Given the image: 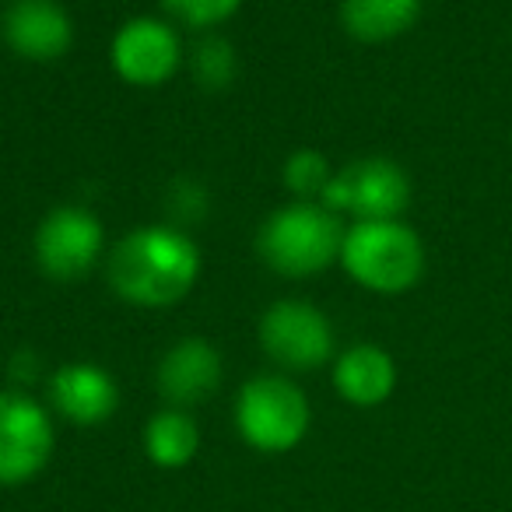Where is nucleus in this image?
Returning <instances> with one entry per match:
<instances>
[{
	"label": "nucleus",
	"instance_id": "f257e3e1",
	"mask_svg": "<svg viewBox=\"0 0 512 512\" xmlns=\"http://www.w3.org/2000/svg\"><path fill=\"white\" fill-rule=\"evenodd\" d=\"M106 278L123 302L137 309H169L193 292L200 249L176 225H144L123 235L109 253Z\"/></svg>",
	"mask_w": 512,
	"mask_h": 512
},
{
	"label": "nucleus",
	"instance_id": "f03ea898",
	"mask_svg": "<svg viewBox=\"0 0 512 512\" xmlns=\"http://www.w3.org/2000/svg\"><path fill=\"white\" fill-rule=\"evenodd\" d=\"M344 225L320 200H295V204L274 211L260 225L256 249L260 260L281 278H316L327 267L341 264Z\"/></svg>",
	"mask_w": 512,
	"mask_h": 512
},
{
	"label": "nucleus",
	"instance_id": "7ed1b4c3",
	"mask_svg": "<svg viewBox=\"0 0 512 512\" xmlns=\"http://www.w3.org/2000/svg\"><path fill=\"white\" fill-rule=\"evenodd\" d=\"M425 242L411 225L393 221H355L344 228L341 267L355 285L376 295H404L425 278Z\"/></svg>",
	"mask_w": 512,
	"mask_h": 512
},
{
	"label": "nucleus",
	"instance_id": "20e7f679",
	"mask_svg": "<svg viewBox=\"0 0 512 512\" xmlns=\"http://www.w3.org/2000/svg\"><path fill=\"white\" fill-rule=\"evenodd\" d=\"M309 397L285 376H256L235 397V428L260 453H288L309 432Z\"/></svg>",
	"mask_w": 512,
	"mask_h": 512
},
{
	"label": "nucleus",
	"instance_id": "39448f33",
	"mask_svg": "<svg viewBox=\"0 0 512 512\" xmlns=\"http://www.w3.org/2000/svg\"><path fill=\"white\" fill-rule=\"evenodd\" d=\"M320 204L355 221H393L411 204V179L393 158H358L334 172Z\"/></svg>",
	"mask_w": 512,
	"mask_h": 512
},
{
	"label": "nucleus",
	"instance_id": "423d86ee",
	"mask_svg": "<svg viewBox=\"0 0 512 512\" xmlns=\"http://www.w3.org/2000/svg\"><path fill=\"white\" fill-rule=\"evenodd\" d=\"M57 449L53 418L22 390H0V484L15 488L46 470Z\"/></svg>",
	"mask_w": 512,
	"mask_h": 512
},
{
	"label": "nucleus",
	"instance_id": "0eeeda50",
	"mask_svg": "<svg viewBox=\"0 0 512 512\" xmlns=\"http://www.w3.org/2000/svg\"><path fill=\"white\" fill-rule=\"evenodd\" d=\"M260 348L288 372H316L334 358V323L302 299H281L260 320Z\"/></svg>",
	"mask_w": 512,
	"mask_h": 512
},
{
	"label": "nucleus",
	"instance_id": "6e6552de",
	"mask_svg": "<svg viewBox=\"0 0 512 512\" xmlns=\"http://www.w3.org/2000/svg\"><path fill=\"white\" fill-rule=\"evenodd\" d=\"M106 228L88 207L67 204L43 218L36 232V264L53 281H78L99 264Z\"/></svg>",
	"mask_w": 512,
	"mask_h": 512
},
{
	"label": "nucleus",
	"instance_id": "1a4fd4ad",
	"mask_svg": "<svg viewBox=\"0 0 512 512\" xmlns=\"http://www.w3.org/2000/svg\"><path fill=\"white\" fill-rule=\"evenodd\" d=\"M113 71L134 88H158L183 64V43L165 18H130L109 46Z\"/></svg>",
	"mask_w": 512,
	"mask_h": 512
},
{
	"label": "nucleus",
	"instance_id": "9d476101",
	"mask_svg": "<svg viewBox=\"0 0 512 512\" xmlns=\"http://www.w3.org/2000/svg\"><path fill=\"white\" fill-rule=\"evenodd\" d=\"M4 39L22 60L50 64L71 50L74 25L60 0H11L4 11Z\"/></svg>",
	"mask_w": 512,
	"mask_h": 512
},
{
	"label": "nucleus",
	"instance_id": "9b49d317",
	"mask_svg": "<svg viewBox=\"0 0 512 512\" xmlns=\"http://www.w3.org/2000/svg\"><path fill=\"white\" fill-rule=\"evenodd\" d=\"M50 404L71 425L92 428L116 414L120 390H116V379L102 365L67 362L50 379Z\"/></svg>",
	"mask_w": 512,
	"mask_h": 512
},
{
	"label": "nucleus",
	"instance_id": "f8f14e48",
	"mask_svg": "<svg viewBox=\"0 0 512 512\" xmlns=\"http://www.w3.org/2000/svg\"><path fill=\"white\" fill-rule=\"evenodd\" d=\"M158 393L172 407H193L204 404L221 383V355L204 337H183L162 355L155 372Z\"/></svg>",
	"mask_w": 512,
	"mask_h": 512
},
{
	"label": "nucleus",
	"instance_id": "ddd939ff",
	"mask_svg": "<svg viewBox=\"0 0 512 512\" xmlns=\"http://www.w3.org/2000/svg\"><path fill=\"white\" fill-rule=\"evenodd\" d=\"M334 390L351 407H379L397 390V362L379 344H355L334 362Z\"/></svg>",
	"mask_w": 512,
	"mask_h": 512
},
{
	"label": "nucleus",
	"instance_id": "4468645a",
	"mask_svg": "<svg viewBox=\"0 0 512 512\" xmlns=\"http://www.w3.org/2000/svg\"><path fill=\"white\" fill-rule=\"evenodd\" d=\"M425 0H341V25L358 43H390L414 29Z\"/></svg>",
	"mask_w": 512,
	"mask_h": 512
},
{
	"label": "nucleus",
	"instance_id": "2eb2a0df",
	"mask_svg": "<svg viewBox=\"0 0 512 512\" xmlns=\"http://www.w3.org/2000/svg\"><path fill=\"white\" fill-rule=\"evenodd\" d=\"M200 428L183 407H165L144 428V453L155 467L179 470L197 456Z\"/></svg>",
	"mask_w": 512,
	"mask_h": 512
},
{
	"label": "nucleus",
	"instance_id": "dca6fc26",
	"mask_svg": "<svg viewBox=\"0 0 512 512\" xmlns=\"http://www.w3.org/2000/svg\"><path fill=\"white\" fill-rule=\"evenodd\" d=\"M281 179H285L288 193H295L299 200H323L330 179H334V165H330V158L323 151L302 148L285 162V176Z\"/></svg>",
	"mask_w": 512,
	"mask_h": 512
},
{
	"label": "nucleus",
	"instance_id": "f3484780",
	"mask_svg": "<svg viewBox=\"0 0 512 512\" xmlns=\"http://www.w3.org/2000/svg\"><path fill=\"white\" fill-rule=\"evenodd\" d=\"M193 78L204 88L218 92V88H228L235 78V50L228 39L221 36H207L197 43L193 50Z\"/></svg>",
	"mask_w": 512,
	"mask_h": 512
},
{
	"label": "nucleus",
	"instance_id": "a211bd4d",
	"mask_svg": "<svg viewBox=\"0 0 512 512\" xmlns=\"http://www.w3.org/2000/svg\"><path fill=\"white\" fill-rule=\"evenodd\" d=\"M162 8L190 29H214L242 8V0H162Z\"/></svg>",
	"mask_w": 512,
	"mask_h": 512
},
{
	"label": "nucleus",
	"instance_id": "6ab92c4d",
	"mask_svg": "<svg viewBox=\"0 0 512 512\" xmlns=\"http://www.w3.org/2000/svg\"><path fill=\"white\" fill-rule=\"evenodd\" d=\"M169 211H172V218H176V228L204 218V211H207L204 190H200V186H193V183H186V179H183V183H176V186H172V193H169Z\"/></svg>",
	"mask_w": 512,
	"mask_h": 512
}]
</instances>
